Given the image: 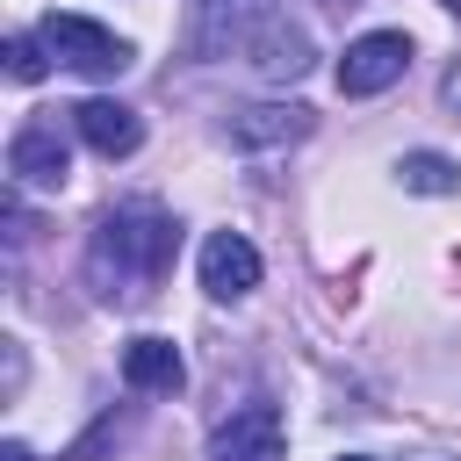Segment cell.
Instances as JSON below:
<instances>
[{"label":"cell","instance_id":"obj_1","mask_svg":"<svg viewBox=\"0 0 461 461\" xmlns=\"http://www.w3.org/2000/svg\"><path fill=\"white\" fill-rule=\"evenodd\" d=\"M173 252H180V223L173 216H158V209H115V216L94 223L86 274H94V288L108 303H137V295H151L166 281Z\"/></svg>","mask_w":461,"mask_h":461},{"label":"cell","instance_id":"obj_2","mask_svg":"<svg viewBox=\"0 0 461 461\" xmlns=\"http://www.w3.org/2000/svg\"><path fill=\"white\" fill-rule=\"evenodd\" d=\"M43 43H50V58L58 65H72V72H86V79H115L137 50L115 36V29H101V22H86V14H43V29H36Z\"/></svg>","mask_w":461,"mask_h":461},{"label":"cell","instance_id":"obj_3","mask_svg":"<svg viewBox=\"0 0 461 461\" xmlns=\"http://www.w3.org/2000/svg\"><path fill=\"white\" fill-rule=\"evenodd\" d=\"M403 72H411V36H403V29H367V36H353L346 58H339V94L367 101V94L396 86Z\"/></svg>","mask_w":461,"mask_h":461},{"label":"cell","instance_id":"obj_4","mask_svg":"<svg viewBox=\"0 0 461 461\" xmlns=\"http://www.w3.org/2000/svg\"><path fill=\"white\" fill-rule=\"evenodd\" d=\"M259 0H187V58H230L259 36Z\"/></svg>","mask_w":461,"mask_h":461},{"label":"cell","instance_id":"obj_5","mask_svg":"<svg viewBox=\"0 0 461 461\" xmlns=\"http://www.w3.org/2000/svg\"><path fill=\"white\" fill-rule=\"evenodd\" d=\"M209 461H288V432L274 403H238L209 432Z\"/></svg>","mask_w":461,"mask_h":461},{"label":"cell","instance_id":"obj_6","mask_svg":"<svg viewBox=\"0 0 461 461\" xmlns=\"http://www.w3.org/2000/svg\"><path fill=\"white\" fill-rule=\"evenodd\" d=\"M202 295H216V303H245L252 288H259V245L252 238H238V230H216L209 245H202Z\"/></svg>","mask_w":461,"mask_h":461},{"label":"cell","instance_id":"obj_7","mask_svg":"<svg viewBox=\"0 0 461 461\" xmlns=\"http://www.w3.org/2000/svg\"><path fill=\"white\" fill-rule=\"evenodd\" d=\"M223 137H230L238 151H274V144L310 137V108H303V101H252V108H230Z\"/></svg>","mask_w":461,"mask_h":461},{"label":"cell","instance_id":"obj_8","mask_svg":"<svg viewBox=\"0 0 461 461\" xmlns=\"http://www.w3.org/2000/svg\"><path fill=\"white\" fill-rule=\"evenodd\" d=\"M7 173H14V187H65L72 151H65L58 122H22L14 144H7Z\"/></svg>","mask_w":461,"mask_h":461},{"label":"cell","instance_id":"obj_9","mask_svg":"<svg viewBox=\"0 0 461 461\" xmlns=\"http://www.w3.org/2000/svg\"><path fill=\"white\" fill-rule=\"evenodd\" d=\"M72 130L101 151V158H130L137 144H144V122H137V108H122V101H108V94H94V101H79L72 108Z\"/></svg>","mask_w":461,"mask_h":461},{"label":"cell","instance_id":"obj_10","mask_svg":"<svg viewBox=\"0 0 461 461\" xmlns=\"http://www.w3.org/2000/svg\"><path fill=\"white\" fill-rule=\"evenodd\" d=\"M122 382L130 389H151V396H173L180 382H187V360H180V346L173 339H130L122 346Z\"/></svg>","mask_w":461,"mask_h":461},{"label":"cell","instance_id":"obj_11","mask_svg":"<svg viewBox=\"0 0 461 461\" xmlns=\"http://www.w3.org/2000/svg\"><path fill=\"white\" fill-rule=\"evenodd\" d=\"M245 50H252V65H259L267 79H303V72H310V36H303L295 22H281V14H267Z\"/></svg>","mask_w":461,"mask_h":461},{"label":"cell","instance_id":"obj_12","mask_svg":"<svg viewBox=\"0 0 461 461\" xmlns=\"http://www.w3.org/2000/svg\"><path fill=\"white\" fill-rule=\"evenodd\" d=\"M396 180H403L411 194H454V187H461V173H454L447 151H403V158H396Z\"/></svg>","mask_w":461,"mask_h":461},{"label":"cell","instance_id":"obj_13","mask_svg":"<svg viewBox=\"0 0 461 461\" xmlns=\"http://www.w3.org/2000/svg\"><path fill=\"white\" fill-rule=\"evenodd\" d=\"M43 50H50L43 36H7V79H22V86H29V79H43V72H50V58H43Z\"/></svg>","mask_w":461,"mask_h":461},{"label":"cell","instance_id":"obj_14","mask_svg":"<svg viewBox=\"0 0 461 461\" xmlns=\"http://www.w3.org/2000/svg\"><path fill=\"white\" fill-rule=\"evenodd\" d=\"M439 94H447V108H454V115H461V65H454V72H447V79H439Z\"/></svg>","mask_w":461,"mask_h":461},{"label":"cell","instance_id":"obj_15","mask_svg":"<svg viewBox=\"0 0 461 461\" xmlns=\"http://www.w3.org/2000/svg\"><path fill=\"white\" fill-rule=\"evenodd\" d=\"M0 461H36V454H29L22 439H7V447H0Z\"/></svg>","mask_w":461,"mask_h":461},{"label":"cell","instance_id":"obj_16","mask_svg":"<svg viewBox=\"0 0 461 461\" xmlns=\"http://www.w3.org/2000/svg\"><path fill=\"white\" fill-rule=\"evenodd\" d=\"M339 461H375V454H339Z\"/></svg>","mask_w":461,"mask_h":461},{"label":"cell","instance_id":"obj_17","mask_svg":"<svg viewBox=\"0 0 461 461\" xmlns=\"http://www.w3.org/2000/svg\"><path fill=\"white\" fill-rule=\"evenodd\" d=\"M439 7H454V14H461V0H439Z\"/></svg>","mask_w":461,"mask_h":461}]
</instances>
